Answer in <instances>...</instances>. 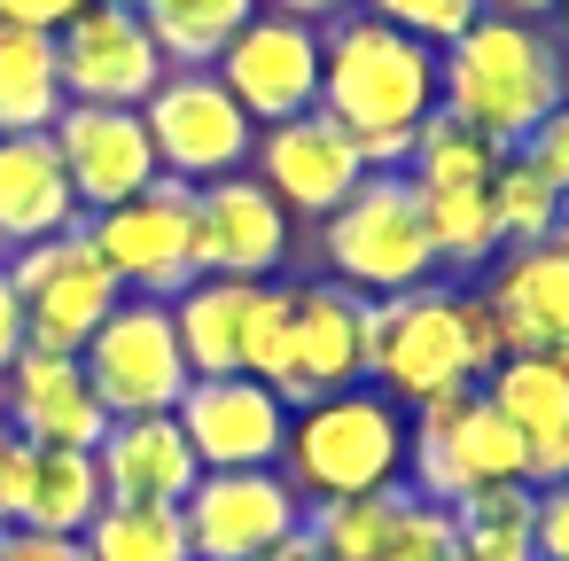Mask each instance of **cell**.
I'll use <instances>...</instances> for the list:
<instances>
[{
    "label": "cell",
    "mask_w": 569,
    "mask_h": 561,
    "mask_svg": "<svg viewBox=\"0 0 569 561\" xmlns=\"http://www.w3.org/2000/svg\"><path fill=\"white\" fill-rule=\"evenodd\" d=\"M56 63H63V94L71 102H102V110H141L157 94V79L172 71L149 17L118 9V0H87V9L56 32Z\"/></svg>",
    "instance_id": "12"
},
{
    "label": "cell",
    "mask_w": 569,
    "mask_h": 561,
    "mask_svg": "<svg viewBox=\"0 0 569 561\" xmlns=\"http://www.w3.org/2000/svg\"><path fill=\"white\" fill-rule=\"evenodd\" d=\"M530 553L538 561H569V475L538 483V499H530Z\"/></svg>",
    "instance_id": "37"
},
{
    "label": "cell",
    "mask_w": 569,
    "mask_h": 561,
    "mask_svg": "<svg viewBox=\"0 0 569 561\" xmlns=\"http://www.w3.org/2000/svg\"><path fill=\"white\" fill-rule=\"evenodd\" d=\"M63 63H56V32H24L0 24V133H48L63 118Z\"/></svg>",
    "instance_id": "25"
},
{
    "label": "cell",
    "mask_w": 569,
    "mask_h": 561,
    "mask_svg": "<svg viewBox=\"0 0 569 561\" xmlns=\"http://www.w3.org/2000/svg\"><path fill=\"white\" fill-rule=\"evenodd\" d=\"M94 468H102L110 499H149V507H180L203 483V460H196V444L180 437L172 413H126V421H110V437L94 444Z\"/></svg>",
    "instance_id": "22"
},
{
    "label": "cell",
    "mask_w": 569,
    "mask_h": 561,
    "mask_svg": "<svg viewBox=\"0 0 569 561\" xmlns=\"http://www.w3.org/2000/svg\"><path fill=\"white\" fill-rule=\"evenodd\" d=\"M87 234H94V250H102V266L118 273L126 297L172 304L196 281V188H180V180H157L133 203L94 211Z\"/></svg>",
    "instance_id": "10"
},
{
    "label": "cell",
    "mask_w": 569,
    "mask_h": 561,
    "mask_svg": "<svg viewBox=\"0 0 569 561\" xmlns=\"http://www.w3.org/2000/svg\"><path fill=\"white\" fill-rule=\"evenodd\" d=\"M476 390L491 398V413H499L522 444H538V437L569 429V382H561V367H553L546 351H507Z\"/></svg>",
    "instance_id": "26"
},
{
    "label": "cell",
    "mask_w": 569,
    "mask_h": 561,
    "mask_svg": "<svg viewBox=\"0 0 569 561\" xmlns=\"http://www.w3.org/2000/svg\"><path fill=\"white\" fill-rule=\"evenodd\" d=\"M289 304H297V289H289V281H258V297H250V335H242V374H250V382H266V390H273V398L297 413Z\"/></svg>",
    "instance_id": "33"
},
{
    "label": "cell",
    "mask_w": 569,
    "mask_h": 561,
    "mask_svg": "<svg viewBox=\"0 0 569 561\" xmlns=\"http://www.w3.org/2000/svg\"><path fill=\"white\" fill-rule=\"evenodd\" d=\"M211 71H219V87L242 102L250 126L305 118V110H320V24L258 9V17L227 40V56H219Z\"/></svg>",
    "instance_id": "13"
},
{
    "label": "cell",
    "mask_w": 569,
    "mask_h": 561,
    "mask_svg": "<svg viewBox=\"0 0 569 561\" xmlns=\"http://www.w3.org/2000/svg\"><path fill=\"white\" fill-rule=\"evenodd\" d=\"M258 561H328V553H320V545L297 530V538H281V545H273V553H258Z\"/></svg>",
    "instance_id": "45"
},
{
    "label": "cell",
    "mask_w": 569,
    "mask_h": 561,
    "mask_svg": "<svg viewBox=\"0 0 569 561\" xmlns=\"http://www.w3.org/2000/svg\"><path fill=\"white\" fill-rule=\"evenodd\" d=\"M561 102H569V63L522 17H491L483 9L437 56V110H452L460 126H476L499 149H522L530 126H546Z\"/></svg>",
    "instance_id": "3"
},
{
    "label": "cell",
    "mask_w": 569,
    "mask_h": 561,
    "mask_svg": "<svg viewBox=\"0 0 569 561\" xmlns=\"http://www.w3.org/2000/svg\"><path fill=\"white\" fill-rule=\"evenodd\" d=\"M460 561H538L530 545H483V538H460Z\"/></svg>",
    "instance_id": "44"
},
{
    "label": "cell",
    "mask_w": 569,
    "mask_h": 561,
    "mask_svg": "<svg viewBox=\"0 0 569 561\" xmlns=\"http://www.w3.org/2000/svg\"><path fill=\"white\" fill-rule=\"evenodd\" d=\"M87 0H0V24H24V32H63Z\"/></svg>",
    "instance_id": "40"
},
{
    "label": "cell",
    "mask_w": 569,
    "mask_h": 561,
    "mask_svg": "<svg viewBox=\"0 0 569 561\" xmlns=\"http://www.w3.org/2000/svg\"><path fill=\"white\" fill-rule=\"evenodd\" d=\"M48 141H56V157H63L71 196H79V211H87V219H94V211H118V203H133L141 188H157V180H164V172H157V141H149L141 110L63 102V118L48 126Z\"/></svg>",
    "instance_id": "14"
},
{
    "label": "cell",
    "mask_w": 569,
    "mask_h": 561,
    "mask_svg": "<svg viewBox=\"0 0 569 561\" xmlns=\"http://www.w3.org/2000/svg\"><path fill=\"white\" fill-rule=\"evenodd\" d=\"M250 297H258V281H219V273H196V281L172 297V328H180L188 374H242Z\"/></svg>",
    "instance_id": "24"
},
{
    "label": "cell",
    "mask_w": 569,
    "mask_h": 561,
    "mask_svg": "<svg viewBox=\"0 0 569 561\" xmlns=\"http://www.w3.org/2000/svg\"><path fill=\"white\" fill-rule=\"evenodd\" d=\"M0 561H87V545L48 530H0Z\"/></svg>",
    "instance_id": "39"
},
{
    "label": "cell",
    "mask_w": 569,
    "mask_h": 561,
    "mask_svg": "<svg viewBox=\"0 0 569 561\" xmlns=\"http://www.w3.org/2000/svg\"><path fill=\"white\" fill-rule=\"evenodd\" d=\"M289 258V211L258 172H227L196 188V273L219 281H273Z\"/></svg>",
    "instance_id": "17"
},
{
    "label": "cell",
    "mask_w": 569,
    "mask_h": 561,
    "mask_svg": "<svg viewBox=\"0 0 569 561\" xmlns=\"http://www.w3.org/2000/svg\"><path fill=\"white\" fill-rule=\"evenodd\" d=\"M141 17H149L172 71H211L227 56V40L258 17V0H149Z\"/></svg>",
    "instance_id": "29"
},
{
    "label": "cell",
    "mask_w": 569,
    "mask_h": 561,
    "mask_svg": "<svg viewBox=\"0 0 569 561\" xmlns=\"http://www.w3.org/2000/svg\"><path fill=\"white\" fill-rule=\"evenodd\" d=\"M102 468L94 452L71 444H9L0 460V530H48V538H87V522L102 514Z\"/></svg>",
    "instance_id": "19"
},
{
    "label": "cell",
    "mask_w": 569,
    "mask_h": 561,
    "mask_svg": "<svg viewBox=\"0 0 569 561\" xmlns=\"http://www.w3.org/2000/svg\"><path fill=\"white\" fill-rule=\"evenodd\" d=\"M421 219H429V242H437V273H483L507 242H499V219H491V188H421Z\"/></svg>",
    "instance_id": "27"
},
{
    "label": "cell",
    "mask_w": 569,
    "mask_h": 561,
    "mask_svg": "<svg viewBox=\"0 0 569 561\" xmlns=\"http://www.w3.org/2000/svg\"><path fill=\"white\" fill-rule=\"evenodd\" d=\"M9 266V281H17V297H24V343L32 351H87V335L118 312V273L102 266V250H94V234H87V219L71 227V234H48V242H32V250H9L0 258Z\"/></svg>",
    "instance_id": "7"
},
{
    "label": "cell",
    "mask_w": 569,
    "mask_h": 561,
    "mask_svg": "<svg viewBox=\"0 0 569 561\" xmlns=\"http://www.w3.org/2000/svg\"><path fill=\"white\" fill-rule=\"evenodd\" d=\"M24 351H32V343H24V297H17L9 266H0V374H9Z\"/></svg>",
    "instance_id": "41"
},
{
    "label": "cell",
    "mask_w": 569,
    "mask_h": 561,
    "mask_svg": "<svg viewBox=\"0 0 569 561\" xmlns=\"http://www.w3.org/2000/svg\"><path fill=\"white\" fill-rule=\"evenodd\" d=\"M367 17L445 56V48H452V40H460V32L483 17V0H367Z\"/></svg>",
    "instance_id": "35"
},
{
    "label": "cell",
    "mask_w": 569,
    "mask_h": 561,
    "mask_svg": "<svg viewBox=\"0 0 569 561\" xmlns=\"http://www.w3.org/2000/svg\"><path fill=\"white\" fill-rule=\"evenodd\" d=\"M483 304L507 351H561L569 343V250L561 242L499 250L483 266Z\"/></svg>",
    "instance_id": "21"
},
{
    "label": "cell",
    "mask_w": 569,
    "mask_h": 561,
    "mask_svg": "<svg viewBox=\"0 0 569 561\" xmlns=\"http://www.w3.org/2000/svg\"><path fill=\"white\" fill-rule=\"evenodd\" d=\"M398 499H406V483L398 491H367V499H312L305 507V538L328 561H375L390 522H398Z\"/></svg>",
    "instance_id": "31"
},
{
    "label": "cell",
    "mask_w": 569,
    "mask_h": 561,
    "mask_svg": "<svg viewBox=\"0 0 569 561\" xmlns=\"http://www.w3.org/2000/svg\"><path fill=\"white\" fill-rule=\"evenodd\" d=\"M406 475L421 499L437 507H460L491 483H522V437L491 413L483 390H452V398H429L413 405L406 421Z\"/></svg>",
    "instance_id": "6"
},
{
    "label": "cell",
    "mask_w": 569,
    "mask_h": 561,
    "mask_svg": "<svg viewBox=\"0 0 569 561\" xmlns=\"http://www.w3.org/2000/svg\"><path fill=\"white\" fill-rule=\"evenodd\" d=\"M281 475L312 499H367L406 483V413L382 390H336L289 413Z\"/></svg>",
    "instance_id": "4"
},
{
    "label": "cell",
    "mask_w": 569,
    "mask_h": 561,
    "mask_svg": "<svg viewBox=\"0 0 569 561\" xmlns=\"http://www.w3.org/2000/svg\"><path fill=\"white\" fill-rule=\"evenodd\" d=\"M553 242H561V250H569V196H561V227H553Z\"/></svg>",
    "instance_id": "46"
},
{
    "label": "cell",
    "mask_w": 569,
    "mask_h": 561,
    "mask_svg": "<svg viewBox=\"0 0 569 561\" xmlns=\"http://www.w3.org/2000/svg\"><path fill=\"white\" fill-rule=\"evenodd\" d=\"M530 483H491V491H476V499H460L452 507V522H460V538H483V545H530Z\"/></svg>",
    "instance_id": "36"
},
{
    "label": "cell",
    "mask_w": 569,
    "mask_h": 561,
    "mask_svg": "<svg viewBox=\"0 0 569 561\" xmlns=\"http://www.w3.org/2000/svg\"><path fill=\"white\" fill-rule=\"evenodd\" d=\"M375 561H460V522H452V507L406 491V499H398V522H390V538H382Z\"/></svg>",
    "instance_id": "34"
},
{
    "label": "cell",
    "mask_w": 569,
    "mask_h": 561,
    "mask_svg": "<svg viewBox=\"0 0 569 561\" xmlns=\"http://www.w3.org/2000/svg\"><path fill=\"white\" fill-rule=\"evenodd\" d=\"M491 17H522V24H538V17H553V9H569V0H483Z\"/></svg>",
    "instance_id": "43"
},
{
    "label": "cell",
    "mask_w": 569,
    "mask_h": 561,
    "mask_svg": "<svg viewBox=\"0 0 569 561\" xmlns=\"http://www.w3.org/2000/svg\"><path fill=\"white\" fill-rule=\"evenodd\" d=\"M172 421L203 468H281V444H289V405L250 374H196Z\"/></svg>",
    "instance_id": "15"
},
{
    "label": "cell",
    "mask_w": 569,
    "mask_h": 561,
    "mask_svg": "<svg viewBox=\"0 0 569 561\" xmlns=\"http://www.w3.org/2000/svg\"><path fill=\"white\" fill-rule=\"evenodd\" d=\"M546 359H553V367H561V382H569V343H561V351H546Z\"/></svg>",
    "instance_id": "47"
},
{
    "label": "cell",
    "mask_w": 569,
    "mask_h": 561,
    "mask_svg": "<svg viewBox=\"0 0 569 561\" xmlns=\"http://www.w3.org/2000/svg\"><path fill=\"white\" fill-rule=\"evenodd\" d=\"M320 250H328V281L359 297H406L437 281V242H429V219L406 172H367L320 219Z\"/></svg>",
    "instance_id": "5"
},
{
    "label": "cell",
    "mask_w": 569,
    "mask_h": 561,
    "mask_svg": "<svg viewBox=\"0 0 569 561\" xmlns=\"http://www.w3.org/2000/svg\"><path fill=\"white\" fill-rule=\"evenodd\" d=\"M289 359H297V405L359 390L367 382V297L343 281H305L289 304Z\"/></svg>",
    "instance_id": "20"
},
{
    "label": "cell",
    "mask_w": 569,
    "mask_h": 561,
    "mask_svg": "<svg viewBox=\"0 0 569 561\" xmlns=\"http://www.w3.org/2000/svg\"><path fill=\"white\" fill-rule=\"evenodd\" d=\"M258 9H273V17H305V24H336V17H351V0H258Z\"/></svg>",
    "instance_id": "42"
},
{
    "label": "cell",
    "mask_w": 569,
    "mask_h": 561,
    "mask_svg": "<svg viewBox=\"0 0 569 561\" xmlns=\"http://www.w3.org/2000/svg\"><path fill=\"white\" fill-rule=\"evenodd\" d=\"M0 421L24 444H71V452H94L110 437V405L87 382L79 351H24L0 374Z\"/></svg>",
    "instance_id": "18"
},
{
    "label": "cell",
    "mask_w": 569,
    "mask_h": 561,
    "mask_svg": "<svg viewBox=\"0 0 569 561\" xmlns=\"http://www.w3.org/2000/svg\"><path fill=\"white\" fill-rule=\"evenodd\" d=\"M87 211L71 196V172L48 133H0V250H32L48 234H71Z\"/></svg>",
    "instance_id": "23"
},
{
    "label": "cell",
    "mask_w": 569,
    "mask_h": 561,
    "mask_svg": "<svg viewBox=\"0 0 569 561\" xmlns=\"http://www.w3.org/2000/svg\"><path fill=\"white\" fill-rule=\"evenodd\" d=\"M180 522L196 561H258L305 530V491L281 468H203V483L180 499Z\"/></svg>",
    "instance_id": "11"
},
{
    "label": "cell",
    "mask_w": 569,
    "mask_h": 561,
    "mask_svg": "<svg viewBox=\"0 0 569 561\" xmlns=\"http://www.w3.org/2000/svg\"><path fill=\"white\" fill-rule=\"evenodd\" d=\"M491 219H499V242H507V250L553 242V227H561V188H553L546 172H530V164L507 149L499 172H491Z\"/></svg>",
    "instance_id": "32"
},
{
    "label": "cell",
    "mask_w": 569,
    "mask_h": 561,
    "mask_svg": "<svg viewBox=\"0 0 569 561\" xmlns=\"http://www.w3.org/2000/svg\"><path fill=\"white\" fill-rule=\"evenodd\" d=\"M499 141H483L476 126H460L452 110H437L421 133H413V157H406V180H421V188H491V172H499Z\"/></svg>",
    "instance_id": "30"
},
{
    "label": "cell",
    "mask_w": 569,
    "mask_h": 561,
    "mask_svg": "<svg viewBox=\"0 0 569 561\" xmlns=\"http://www.w3.org/2000/svg\"><path fill=\"white\" fill-rule=\"evenodd\" d=\"M507 359L499 320L483 289L421 281L406 297H367V382L390 405H429L452 390H476Z\"/></svg>",
    "instance_id": "2"
},
{
    "label": "cell",
    "mask_w": 569,
    "mask_h": 561,
    "mask_svg": "<svg viewBox=\"0 0 569 561\" xmlns=\"http://www.w3.org/2000/svg\"><path fill=\"white\" fill-rule=\"evenodd\" d=\"M258 180L273 188V203L289 219H328L359 180H367V157L351 149V133L320 110L305 118H281V126H258Z\"/></svg>",
    "instance_id": "16"
},
{
    "label": "cell",
    "mask_w": 569,
    "mask_h": 561,
    "mask_svg": "<svg viewBox=\"0 0 569 561\" xmlns=\"http://www.w3.org/2000/svg\"><path fill=\"white\" fill-rule=\"evenodd\" d=\"M87 382L102 390L110 421L126 413H172L180 390L196 382L188 374V351H180V328H172V304L157 297H118V312L87 335Z\"/></svg>",
    "instance_id": "9"
},
{
    "label": "cell",
    "mask_w": 569,
    "mask_h": 561,
    "mask_svg": "<svg viewBox=\"0 0 569 561\" xmlns=\"http://www.w3.org/2000/svg\"><path fill=\"white\" fill-rule=\"evenodd\" d=\"M79 545L87 561H196L180 507H149V499H102Z\"/></svg>",
    "instance_id": "28"
},
{
    "label": "cell",
    "mask_w": 569,
    "mask_h": 561,
    "mask_svg": "<svg viewBox=\"0 0 569 561\" xmlns=\"http://www.w3.org/2000/svg\"><path fill=\"white\" fill-rule=\"evenodd\" d=\"M118 9H149V0H118Z\"/></svg>",
    "instance_id": "49"
},
{
    "label": "cell",
    "mask_w": 569,
    "mask_h": 561,
    "mask_svg": "<svg viewBox=\"0 0 569 561\" xmlns=\"http://www.w3.org/2000/svg\"><path fill=\"white\" fill-rule=\"evenodd\" d=\"M515 157H522L530 172H546V180H553V188L569 196V102H561V110H553L546 126H530V141H522Z\"/></svg>",
    "instance_id": "38"
},
{
    "label": "cell",
    "mask_w": 569,
    "mask_h": 561,
    "mask_svg": "<svg viewBox=\"0 0 569 561\" xmlns=\"http://www.w3.org/2000/svg\"><path fill=\"white\" fill-rule=\"evenodd\" d=\"M320 118L351 133L367 172H406L413 133L437 118V48L359 17L320 24Z\"/></svg>",
    "instance_id": "1"
},
{
    "label": "cell",
    "mask_w": 569,
    "mask_h": 561,
    "mask_svg": "<svg viewBox=\"0 0 569 561\" xmlns=\"http://www.w3.org/2000/svg\"><path fill=\"white\" fill-rule=\"evenodd\" d=\"M9 444H17V429H9V421H0V460H9Z\"/></svg>",
    "instance_id": "48"
},
{
    "label": "cell",
    "mask_w": 569,
    "mask_h": 561,
    "mask_svg": "<svg viewBox=\"0 0 569 561\" xmlns=\"http://www.w3.org/2000/svg\"><path fill=\"white\" fill-rule=\"evenodd\" d=\"M141 126L157 141V172L180 188H211V180L242 172L258 149V126L219 87V71H164L157 94L141 102Z\"/></svg>",
    "instance_id": "8"
}]
</instances>
